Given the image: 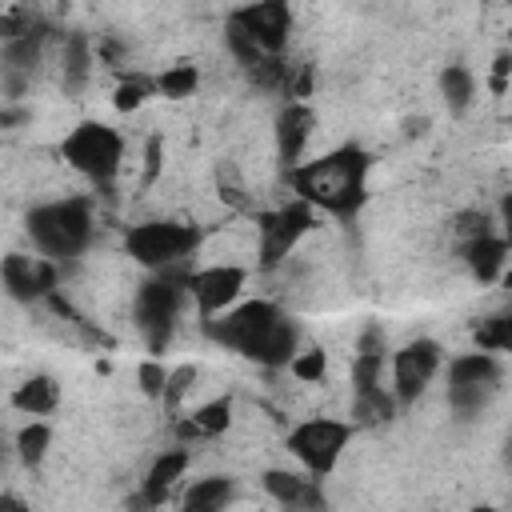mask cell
I'll return each instance as SVG.
<instances>
[{"label": "cell", "mask_w": 512, "mask_h": 512, "mask_svg": "<svg viewBox=\"0 0 512 512\" xmlns=\"http://www.w3.org/2000/svg\"><path fill=\"white\" fill-rule=\"evenodd\" d=\"M288 184L300 200H308L316 212L328 216H356L368 196V152L356 144H344L328 156H316L308 164H296L288 172Z\"/></svg>", "instance_id": "1"}, {"label": "cell", "mask_w": 512, "mask_h": 512, "mask_svg": "<svg viewBox=\"0 0 512 512\" xmlns=\"http://www.w3.org/2000/svg\"><path fill=\"white\" fill-rule=\"evenodd\" d=\"M188 260L184 264H172V268H160L152 280H144L136 288V304H132V320H136V332L144 336L148 352L160 356L176 332V320H180V308L184 300L192 296L188 292Z\"/></svg>", "instance_id": "2"}, {"label": "cell", "mask_w": 512, "mask_h": 512, "mask_svg": "<svg viewBox=\"0 0 512 512\" xmlns=\"http://www.w3.org/2000/svg\"><path fill=\"white\" fill-rule=\"evenodd\" d=\"M92 204L84 196H64L52 204H36L28 212V236L40 256L48 260H72L92 244Z\"/></svg>", "instance_id": "3"}, {"label": "cell", "mask_w": 512, "mask_h": 512, "mask_svg": "<svg viewBox=\"0 0 512 512\" xmlns=\"http://www.w3.org/2000/svg\"><path fill=\"white\" fill-rule=\"evenodd\" d=\"M60 156L68 168H76L92 184H112L120 172V160H124V140L116 128H108L100 120H80L60 140Z\"/></svg>", "instance_id": "4"}, {"label": "cell", "mask_w": 512, "mask_h": 512, "mask_svg": "<svg viewBox=\"0 0 512 512\" xmlns=\"http://www.w3.org/2000/svg\"><path fill=\"white\" fill-rule=\"evenodd\" d=\"M196 244H200V232L180 220H144L124 232V252L152 272L192 260Z\"/></svg>", "instance_id": "5"}, {"label": "cell", "mask_w": 512, "mask_h": 512, "mask_svg": "<svg viewBox=\"0 0 512 512\" xmlns=\"http://www.w3.org/2000/svg\"><path fill=\"white\" fill-rule=\"evenodd\" d=\"M312 228H316V208L300 196L272 212H260L256 216V264L264 272L280 268Z\"/></svg>", "instance_id": "6"}, {"label": "cell", "mask_w": 512, "mask_h": 512, "mask_svg": "<svg viewBox=\"0 0 512 512\" xmlns=\"http://www.w3.org/2000/svg\"><path fill=\"white\" fill-rule=\"evenodd\" d=\"M280 316H284V312H280L272 300H244V304H236V308H228V312H220V316H208V320H204V332H208L216 344H224V348H232V352H240V356H252L256 344L268 336V328H272Z\"/></svg>", "instance_id": "7"}, {"label": "cell", "mask_w": 512, "mask_h": 512, "mask_svg": "<svg viewBox=\"0 0 512 512\" xmlns=\"http://www.w3.org/2000/svg\"><path fill=\"white\" fill-rule=\"evenodd\" d=\"M348 440H352V424L332 420V416H312L288 432V452L304 464V472L328 476L336 468L340 452L348 448Z\"/></svg>", "instance_id": "8"}, {"label": "cell", "mask_w": 512, "mask_h": 512, "mask_svg": "<svg viewBox=\"0 0 512 512\" xmlns=\"http://www.w3.org/2000/svg\"><path fill=\"white\" fill-rule=\"evenodd\" d=\"M244 280L248 272L240 264H208V268H196L192 280H188V292L196 300V312L208 320V316H220L228 312L240 292H244Z\"/></svg>", "instance_id": "9"}, {"label": "cell", "mask_w": 512, "mask_h": 512, "mask_svg": "<svg viewBox=\"0 0 512 512\" xmlns=\"http://www.w3.org/2000/svg\"><path fill=\"white\" fill-rule=\"evenodd\" d=\"M436 368H440V344L436 340H408L396 356H392V392H396V400H416L428 384H432V376H436Z\"/></svg>", "instance_id": "10"}, {"label": "cell", "mask_w": 512, "mask_h": 512, "mask_svg": "<svg viewBox=\"0 0 512 512\" xmlns=\"http://www.w3.org/2000/svg\"><path fill=\"white\" fill-rule=\"evenodd\" d=\"M232 24H240L264 52L280 56L284 44H288V32H292V12L284 0H256V4H244L228 16Z\"/></svg>", "instance_id": "11"}, {"label": "cell", "mask_w": 512, "mask_h": 512, "mask_svg": "<svg viewBox=\"0 0 512 512\" xmlns=\"http://www.w3.org/2000/svg\"><path fill=\"white\" fill-rule=\"evenodd\" d=\"M0 276H4V288L12 300L32 304V300H48V292H56V260H48V256L12 252V256H4Z\"/></svg>", "instance_id": "12"}, {"label": "cell", "mask_w": 512, "mask_h": 512, "mask_svg": "<svg viewBox=\"0 0 512 512\" xmlns=\"http://www.w3.org/2000/svg\"><path fill=\"white\" fill-rule=\"evenodd\" d=\"M312 128H316V116L304 100H288L280 112H276V156L284 164V172H292L312 140Z\"/></svg>", "instance_id": "13"}, {"label": "cell", "mask_w": 512, "mask_h": 512, "mask_svg": "<svg viewBox=\"0 0 512 512\" xmlns=\"http://www.w3.org/2000/svg\"><path fill=\"white\" fill-rule=\"evenodd\" d=\"M264 488L276 504L284 508H320L324 504V492H320V476H300V472H284V468H272L264 472Z\"/></svg>", "instance_id": "14"}, {"label": "cell", "mask_w": 512, "mask_h": 512, "mask_svg": "<svg viewBox=\"0 0 512 512\" xmlns=\"http://www.w3.org/2000/svg\"><path fill=\"white\" fill-rule=\"evenodd\" d=\"M188 464H192V452L188 448H168V452H160L156 460H152V468H148V476H144V504H164L168 500V492H172V484L188 472Z\"/></svg>", "instance_id": "15"}, {"label": "cell", "mask_w": 512, "mask_h": 512, "mask_svg": "<svg viewBox=\"0 0 512 512\" xmlns=\"http://www.w3.org/2000/svg\"><path fill=\"white\" fill-rule=\"evenodd\" d=\"M504 260H508V240L504 236H476V240H464V264L468 272L480 280V284H492L500 272H504Z\"/></svg>", "instance_id": "16"}, {"label": "cell", "mask_w": 512, "mask_h": 512, "mask_svg": "<svg viewBox=\"0 0 512 512\" xmlns=\"http://www.w3.org/2000/svg\"><path fill=\"white\" fill-rule=\"evenodd\" d=\"M228 424H232V400L228 396H216V400L192 408V416L176 420V436L184 444H192V440H204V436H220Z\"/></svg>", "instance_id": "17"}, {"label": "cell", "mask_w": 512, "mask_h": 512, "mask_svg": "<svg viewBox=\"0 0 512 512\" xmlns=\"http://www.w3.org/2000/svg\"><path fill=\"white\" fill-rule=\"evenodd\" d=\"M396 416V392H384V384L372 388H352V424L376 428Z\"/></svg>", "instance_id": "18"}, {"label": "cell", "mask_w": 512, "mask_h": 512, "mask_svg": "<svg viewBox=\"0 0 512 512\" xmlns=\"http://www.w3.org/2000/svg\"><path fill=\"white\" fill-rule=\"evenodd\" d=\"M92 44H88V36H80V32H72L68 40H64V56H60V76H64V92H80L84 84H88V76H92Z\"/></svg>", "instance_id": "19"}, {"label": "cell", "mask_w": 512, "mask_h": 512, "mask_svg": "<svg viewBox=\"0 0 512 512\" xmlns=\"http://www.w3.org/2000/svg\"><path fill=\"white\" fill-rule=\"evenodd\" d=\"M12 404L28 416H48L56 404H60V384L52 376H28L16 392H12Z\"/></svg>", "instance_id": "20"}, {"label": "cell", "mask_w": 512, "mask_h": 512, "mask_svg": "<svg viewBox=\"0 0 512 512\" xmlns=\"http://www.w3.org/2000/svg\"><path fill=\"white\" fill-rule=\"evenodd\" d=\"M448 380H460V384H492V388H496L500 364H496V356H492L488 348L464 352V356H456V360L448 364Z\"/></svg>", "instance_id": "21"}, {"label": "cell", "mask_w": 512, "mask_h": 512, "mask_svg": "<svg viewBox=\"0 0 512 512\" xmlns=\"http://www.w3.org/2000/svg\"><path fill=\"white\" fill-rule=\"evenodd\" d=\"M228 500H232V480L228 476H204L184 492L188 512H212V508H224Z\"/></svg>", "instance_id": "22"}, {"label": "cell", "mask_w": 512, "mask_h": 512, "mask_svg": "<svg viewBox=\"0 0 512 512\" xmlns=\"http://www.w3.org/2000/svg\"><path fill=\"white\" fill-rule=\"evenodd\" d=\"M440 92H444L452 112H464L472 104V96H476V80H472V72L464 64H448L440 72Z\"/></svg>", "instance_id": "23"}, {"label": "cell", "mask_w": 512, "mask_h": 512, "mask_svg": "<svg viewBox=\"0 0 512 512\" xmlns=\"http://www.w3.org/2000/svg\"><path fill=\"white\" fill-rule=\"evenodd\" d=\"M224 40H228L232 60H236L244 72H256V68H260V64L272 56V52H264V48H260V44H256V40H252V36H248L240 24H232V20H228V28H224Z\"/></svg>", "instance_id": "24"}, {"label": "cell", "mask_w": 512, "mask_h": 512, "mask_svg": "<svg viewBox=\"0 0 512 512\" xmlns=\"http://www.w3.org/2000/svg\"><path fill=\"white\" fill-rule=\"evenodd\" d=\"M492 392H496L492 384H460V380H448V408L456 416H476L488 404Z\"/></svg>", "instance_id": "25"}, {"label": "cell", "mask_w": 512, "mask_h": 512, "mask_svg": "<svg viewBox=\"0 0 512 512\" xmlns=\"http://www.w3.org/2000/svg\"><path fill=\"white\" fill-rule=\"evenodd\" d=\"M48 444H52V428L40 424V420H32V424H24V428L16 432V456H20L24 464H32V468L48 456Z\"/></svg>", "instance_id": "26"}, {"label": "cell", "mask_w": 512, "mask_h": 512, "mask_svg": "<svg viewBox=\"0 0 512 512\" xmlns=\"http://www.w3.org/2000/svg\"><path fill=\"white\" fill-rule=\"evenodd\" d=\"M476 344L488 348V352H512V312L484 316L476 324Z\"/></svg>", "instance_id": "27"}, {"label": "cell", "mask_w": 512, "mask_h": 512, "mask_svg": "<svg viewBox=\"0 0 512 512\" xmlns=\"http://www.w3.org/2000/svg\"><path fill=\"white\" fill-rule=\"evenodd\" d=\"M196 84H200L196 64H172L168 72H160V76H156V92H160V96H168V100H184V96H192V92H196Z\"/></svg>", "instance_id": "28"}, {"label": "cell", "mask_w": 512, "mask_h": 512, "mask_svg": "<svg viewBox=\"0 0 512 512\" xmlns=\"http://www.w3.org/2000/svg\"><path fill=\"white\" fill-rule=\"evenodd\" d=\"M196 380H200V372H196L192 364H180V368H172V376H168V388H164L160 404H164L168 412H180V404L188 400V392L196 388Z\"/></svg>", "instance_id": "29"}, {"label": "cell", "mask_w": 512, "mask_h": 512, "mask_svg": "<svg viewBox=\"0 0 512 512\" xmlns=\"http://www.w3.org/2000/svg\"><path fill=\"white\" fill-rule=\"evenodd\" d=\"M288 372H292L296 380H304V384H320L324 372H328V356H324L320 348H300V352L292 356Z\"/></svg>", "instance_id": "30"}, {"label": "cell", "mask_w": 512, "mask_h": 512, "mask_svg": "<svg viewBox=\"0 0 512 512\" xmlns=\"http://www.w3.org/2000/svg\"><path fill=\"white\" fill-rule=\"evenodd\" d=\"M36 28H44V20H40L32 8H8V12L0 16V36H4V40H20V36H28V32H36Z\"/></svg>", "instance_id": "31"}, {"label": "cell", "mask_w": 512, "mask_h": 512, "mask_svg": "<svg viewBox=\"0 0 512 512\" xmlns=\"http://www.w3.org/2000/svg\"><path fill=\"white\" fill-rule=\"evenodd\" d=\"M168 368L160 364V356H148L140 368H136V380H140V392L148 396V400H160L164 396V388H168Z\"/></svg>", "instance_id": "32"}, {"label": "cell", "mask_w": 512, "mask_h": 512, "mask_svg": "<svg viewBox=\"0 0 512 512\" xmlns=\"http://www.w3.org/2000/svg\"><path fill=\"white\" fill-rule=\"evenodd\" d=\"M156 84H148V80H140V76H128V80H120L116 84V92H112V104L120 108V112H136L144 100H148V92H152Z\"/></svg>", "instance_id": "33"}, {"label": "cell", "mask_w": 512, "mask_h": 512, "mask_svg": "<svg viewBox=\"0 0 512 512\" xmlns=\"http://www.w3.org/2000/svg\"><path fill=\"white\" fill-rule=\"evenodd\" d=\"M380 372H384V352H356V360H352V388L380 384Z\"/></svg>", "instance_id": "34"}, {"label": "cell", "mask_w": 512, "mask_h": 512, "mask_svg": "<svg viewBox=\"0 0 512 512\" xmlns=\"http://www.w3.org/2000/svg\"><path fill=\"white\" fill-rule=\"evenodd\" d=\"M288 100H304L312 96V64H288L284 72V88H280Z\"/></svg>", "instance_id": "35"}, {"label": "cell", "mask_w": 512, "mask_h": 512, "mask_svg": "<svg viewBox=\"0 0 512 512\" xmlns=\"http://www.w3.org/2000/svg\"><path fill=\"white\" fill-rule=\"evenodd\" d=\"M160 168H164V140L160 136H148L144 140V176H140V184L152 188L160 180Z\"/></svg>", "instance_id": "36"}, {"label": "cell", "mask_w": 512, "mask_h": 512, "mask_svg": "<svg viewBox=\"0 0 512 512\" xmlns=\"http://www.w3.org/2000/svg\"><path fill=\"white\" fill-rule=\"evenodd\" d=\"M216 188H220V200L244 208V184H240V176H236L232 164H220V168H216Z\"/></svg>", "instance_id": "37"}, {"label": "cell", "mask_w": 512, "mask_h": 512, "mask_svg": "<svg viewBox=\"0 0 512 512\" xmlns=\"http://www.w3.org/2000/svg\"><path fill=\"white\" fill-rule=\"evenodd\" d=\"M452 228H456V236H460V240H476V236H484V232H492V228H488V216H484V212H476V208H468V212H460Z\"/></svg>", "instance_id": "38"}, {"label": "cell", "mask_w": 512, "mask_h": 512, "mask_svg": "<svg viewBox=\"0 0 512 512\" xmlns=\"http://www.w3.org/2000/svg\"><path fill=\"white\" fill-rule=\"evenodd\" d=\"M508 72H512V52H500V56H496V64H492V80H488L496 96H504V92H508Z\"/></svg>", "instance_id": "39"}, {"label": "cell", "mask_w": 512, "mask_h": 512, "mask_svg": "<svg viewBox=\"0 0 512 512\" xmlns=\"http://www.w3.org/2000/svg\"><path fill=\"white\" fill-rule=\"evenodd\" d=\"M356 352H384V328H364V336H360V344H356Z\"/></svg>", "instance_id": "40"}, {"label": "cell", "mask_w": 512, "mask_h": 512, "mask_svg": "<svg viewBox=\"0 0 512 512\" xmlns=\"http://www.w3.org/2000/svg\"><path fill=\"white\" fill-rule=\"evenodd\" d=\"M500 236L512 248V192H504V200H500Z\"/></svg>", "instance_id": "41"}, {"label": "cell", "mask_w": 512, "mask_h": 512, "mask_svg": "<svg viewBox=\"0 0 512 512\" xmlns=\"http://www.w3.org/2000/svg\"><path fill=\"white\" fill-rule=\"evenodd\" d=\"M508 460H512V440H508Z\"/></svg>", "instance_id": "42"}, {"label": "cell", "mask_w": 512, "mask_h": 512, "mask_svg": "<svg viewBox=\"0 0 512 512\" xmlns=\"http://www.w3.org/2000/svg\"><path fill=\"white\" fill-rule=\"evenodd\" d=\"M504 4H508V8H512V0H504Z\"/></svg>", "instance_id": "43"}]
</instances>
